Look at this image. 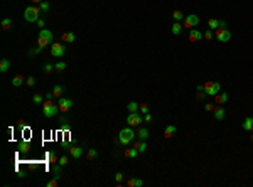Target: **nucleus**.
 I'll list each match as a JSON object with an SVG mask.
<instances>
[{
    "mask_svg": "<svg viewBox=\"0 0 253 187\" xmlns=\"http://www.w3.org/2000/svg\"><path fill=\"white\" fill-rule=\"evenodd\" d=\"M137 133L132 130V127L130 128H123L120 130V133H118V142H120V145H123V147H126V145H130L135 140Z\"/></svg>",
    "mask_w": 253,
    "mask_h": 187,
    "instance_id": "obj_1",
    "label": "nucleus"
},
{
    "mask_svg": "<svg viewBox=\"0 0 253 187\" xmlns=\"http://www.w3.org/2000/svg\"><path fill=\"white\" fill-rule=\"evenodd\" d=\"M57 111H59V105H54L51 100H47L42 106V115L46 118H51V116H56Z\"/></svg>",
    "mask_w": 253,
    "mask_h": 187,
    "instance_id": "obj_2",
    "label": "nucleus"
},
{
    "mask_svg": "<svg viewBox=\"0 0 253 187\" xmlns=\"http://www.w3.org/2000/svg\"><path fill=\"white\" fill-rule=\"evenodd\" d=\"M39 15H41L39 7H27V9L24 10V19L27 22H37L39 20Z\"/></svg>",
    "mask_w": 253,
    "mask_h": 187,
    "instance_id": "obj_3",
    "label": "nucleus"
},
{
    "mask_svg": "<svg viewBox=\"0 0 253 187\" xmlns=\"http://www.w3.org/2000/svg\"><path fill=\"white\" fill-rule=\"evenodd\" d=\"M51 41H52V34H51V30H47V29H41V32H39V39H37V46L44 49L46 46L51 42Z\"/></svg>",
    "mask_w": 253,
    "mask_h": 187,
    "instance_id": "obj_4",
    "label": "nucleus"
},
{
    "mask_svg": "<svg viewBox=\"0 0 253 187\" xmlns=\"http://www.w3.org/2000/svg\"><path fill=\"white\" fill-rule=\"evenodd\" d=\"M214 36H216V39L220 41V42H228V41L231 39V32H229L228 29H223V27H218L214 30Z\"/></svg>",
    "mask_w": 253,
    "mask_h": 187,
    "instance_id": "obj_5",
    "label": "nucleus"
},
{
    "mask_svg": "<svg viewBox=\"0 0 253 187\" xmlns=\"http://www.w3.org/2000/svg\"><path fill=\"white\" fill-rule=\"evenodd\" d=\"M220 83H216V81H208V83H204V91H206V94H209V96H214V94H218L220 93Z\"/></svg>",
    "mask_w": 253,
    "mask_h": 187,
    "instance_id": "obj_6",
    "label": "nucleus"
},
{
    "mask_svg": "<svg viewBox=\"0 0 253 187\" xmlns=\"http://www.w3.org/2000/svg\"><path fill=\"white\" fill-rule=\"evenodd\" d=\"M64 52H66V47H64V44L54 42V44L51 46V54L54 56V58H61V56H64Z\"/></svg>",
    "mask_w": 253,
    "mask_h": 187,
    "instance_id": "obj_7",
    "label": "nucleus"
},
{
    "mask_svg": "<svg viewBox=\"0 0 253 187\" xmlns=\"http://www.w3.org/2000/svg\"><path fill=\"white\" fill-rule=\"evenodd\" d=\"M198 24H199V17L194 15V14H189L186 19H184V27L186 29H193V27H196Z\"/></svg>",
    "mask_w": 253,
    "mask_h": 187,
    "instance_id": "obj_8",
    "label": "nucleus"
},
{
    "mask_svg": "<svg viewBox=\"0 0 253 187\" xmlns=\"http://www.w3.org/2000/svg\"><path fill=\"white\" fill-rule=\"evenodd\" d=\"M142 121H144V118H142L139 113H130V115L126 116V123H128L132 128H133V127H139Z\"/></svg>",
    "mask_w": 253,
    "mask_h": 187,
    "instance_id": "obj_9",
    "label": "nucleus"
},
{
    "mask_svg": "<svg viewBox=\"0 0 253 187\" xmlns=\"http://www.w3.org/2000/svg\"><path fill=\"white\" fill-rule=\"evenodd\" d=\"M57 105H59V110H61V111H68V110H69L71 106H73V101L69 100V98L61 96L59 101H57Z\"/></svg>",
    "mask_w": 253,
    "mask_h": 187,
    "instance_id": "obj_10",
    "label": "nucleus"
},
{
    "mask_svg": "<svg viewBox=\"0 0 253 187\" xmlns=\"http://www.w3.org/2000/svg\"><path fill=\"white\" fill-rule=\"evenodd\" d=\"M202 39V34L199 32L198 29H191L189 32V42H198V41Z\"/></svg>",
    "mask_w": 253,
    "mask_h": 187,
    "instance_id": "obj_11",
    "label": "nucleus"
},
{
    "mask_svg": "<svg viewBox=\"0 0 253 187\" xmlns=\"http://www.w3.org/2000/svg\"><path fill=\"white\" fill-rule=\"evenodd\" d=\"M68 150H69V155H71V157L76 159V160H78V159L83 155V148H81V147H69Z\"/></svg>",
    "mask_w": 253,
    "mask_h": 187,
    "instance_id": "obj_12",
    "label": "nucleus"
},
{
    "mask_svg": "<svg viewBox=\"0 0 253 187\" xmlns=\"http://www.w3.org/2000/svg\"><path fill=\"white\" fill-rule=\"evenodd\" d=\"M213 113H214V118H216L218 121H223V120H224V116H226L224 108H216V106H214Z\"/></svg>",
    "mask_w": 253,
    "mask_h": 187,
    "instance_id": "obj_13",
    "label": "nucleus"
},
{
    "mask_svg": "<svg viewBox=\"0 0 253 187\" xmlns=\"http://www.w3.org/2000/svg\"><path fill=\"white\" fill-rule=\"evenodd\" d=\"M214 103H216V105H223V103H226L228 101V94L226 93H218V94H214Z\"/></svg>",
    "mask_w": 253,
    "mask_h": 187,
    "instance_id": "obj_14",
    "label": "nucleus"
},
{
    "mask_svg": "<svg viewBox=\"0 0 253 187\" xmlns=\"http://www.w3.org/2000/svg\"><path fill=\"white\" fill-rule=\"evenodd\" d=\"M175 132H177V128H175L174 125H169V127H166V130H164V137H166V138H172V137L175 135Z\"/></svg>",
    "mask_w": 253,
    "mask_h": 187,
    "instance_id": "obj_15",
    "label": "nucleus"
},
{
    "mask_svg": "<svg viewBox=\"0 0 253 187\" xmlns=\"http://www.w3.org/2000/svg\"><path fill=\"white\" fill-rule=\"evenodd\" d=\"M126 185L128 187H142L144 185V180H142V179H128V180H126Z\"/></svg>",
    "mask_w": 253,
    "mask_h": 187,
    "instance_id": "obj_16",
    "label": "nucleus"
},
{
    "mask_svg": "<svg viewBox=\"0 0 253 187\" xmlns=\"http://www.w3.org/2000/svg\"><path fill=\"white\" fill-rule=\"evenodd\" d=\"M133 147L139 150V154H144L145 150H147V143H145V140H140V142H135L133 143Z\"/></svg>",
    "mask_w": 253,
    "mask_h": 187,
    "instance_id": "obj_17",
    "label": "nucleus"
},
{
    "mask_svg": "<svg viewBox=\"0 0 253 187\" xmlns=\"http://www.w3.org/2000/svg\"><path fill=\"white\" fill-rule=\"evenodd\" d=\"M137 155H139V150H137L135 147L126 148V150H125V157H126V159H135Z\"/></svg>",
    "mask_w": 253,
    "mask_h": 187,
    "instance_id": "obj_18",
    "label": "nucleus"
},
{
    "mask_svg": "<svg viewBox=\"0 0 253 187\" xmlns=\"http://www.w3.org/2000/svg\"><path fill=\"white\" fill-rule=\"evenodd\" d=\"M52 94H54V98H61L64 94V88L61 85H56L54 88H52Z\"/></svg>",
    "mask_w": 253,
    "mask_h": 187,
    "instance_id": "obj_19",
    "label": "nucleus"
},
{
    "mask_svg": "<svg viewBox=\"0 0 253 187\" xmlns=\"http://www.w3.org/2000/svg\"><path fill=\"white\" fill-rule=\"evenodd\" d=\"M243 128L246 130V132H253V118H245V121H243Z\"/></svg>",
    "mask_w": 253,
    "mask_h": 187,
    "instance_id": "obj_20",
    "label": "nucleus"
},
{
    "mask_svg": "<svg viewBox=\"0 0 253 187\" xmlns=\"http://www.w3.org/2000/svg\"><path fill=\"white\" fill-rule=\"evenodd\" d=\"M61 39L64 41V42H74V34L73 32H63V36H61Z\"/></svg>",
    "mask_w": 253,
    "mask_h": 187,
    "instance_id": "obj_21",
    "label": "nucleus"
},
{
    "mask_svg": "<svg viewBox=\"0 0 253 187\" xmlns=\"http://www.w3.org/2000/svg\"><path fill=\"white\" fill-rule=\"evenodd\" d=\"M149 135H150V133H149L147 128H140L139 132H137V137H139V140H147Z\"/></svg>",
    "mask_w": 253,
    "mask_h": 187,
    "instance_id": "obj_22",
    "label": "nucleus"
},
{
    "mask_svg": "<svg viewBox=\"0 0 253 187\" xmlns=\"http://www.w3.org/2000/svg\"><path fill=\"white\" fill-rule=\"evenodd\" d=\"M9 67H10V61L9 59H2V61H0V71H2V72L9 71Z\"/></svg>",
    "mask_w": 253,
    "mask_h": 187,
    "instance_id": "obj_23",
    "label": "nucleus"
},
{
    "mask_svg": "<svg viewBox=\"0 0 253 187\" xmlns=\"http://www.w3.org/2000/svg\"><path fill=\"white\" fill-rule=\"evenodd\" d=\"M126 110H128L130 113H137V110H140V106L137 105L135 101H130L128 105H126Z\"/></svg>",
    "mask_w": 253,
    "mask_h": 187,
    "instance_id": "obj_24",
    "label": "nucleus"
},
{
    "mask_svg": "<svg viewBox=\"0 0 253 187\" xmlns=\"http://www.w3.org/2000/svg\"><path fill=\"white\" fill-rule=\"evenodd\" d=\"M181 30H182V25L179 24V22H174V24H172V34H174V36H179Z\"/></svg>",
    "mask_w": 253,
    "mask_h": 187,
    "instance_id": "obj_25",
    "label": "nucleus"
},
{
    "mask_svg": "<svg viewBox=\"0 0 253 187\" xmlns=\"http://www.w3.org/2000/svg\"><path fill=\"white\" fill-rule=\"evenodd\" d=\"M208 25H209V29L211 30H216L218 27H220V20H218V19H209V20H208Z\"/></svg>",
    "mask_w": 253,
    "mask_h": 187,
    "instance_id": "obj_26",
    "label": "nucleus"
},
{
    "mask_svg": "<svg viewBox=\"0 0 253 187\" xmlns=\"http://www.w3.org/2000/svg\"><path fill=\"white\" fill-rule=\"evenodd\" d=\"M2 29L3 30H10L12 29V20H10V19H3L2 20Z\"/></svg>",
    "mask_w": 253,
    "mask_h": 187,
    "instance_id": "obj_27",
    "label": "nucleus"
},
{
    "mask_svg": "<svg viewBox=\"0 0 253 187\" xmlns=\"http://www.w3.org/2000/svg\"><path fill=\"white\" fill-rule=\"evenodd\" d=\"M172 17H174L175 22H179V20H182V19H184V14L181 12V10H172Z\"/></svg>",
    "mask_w": 253,
    "mask_h": 187,
    "instance_id": "obj_28",
    "label": "nucleus"
},
{
    "mask_svg": "<svg viewBox=\"0 0 253 187\" xmlns=\"http://www.w3.org/2000/svg\"><path fill=\"white\" fill-rule=\"evenodd\" d=\"M22 83H24V78H22L20 74L14 76V79H12V85H14V86H20Z\"/></svg>",
    "mask_w": 253,
    "mask_h": 187,
    "instance_id": "obj_29",
    "label": "nucleus"
},
{
    "mask_svg": "<svg viewBox=\"0 0 253 187\" xmlns=\"http://www.w3.org/2000/svg\"><path fill=\"white\" fill-rule=\"evenodd\" d=\"M86 157L90 159V160H95L98 157V152L95 150V148H90V150H88V154H86Z\"/></svg>",
    "mask_w": 253,
    "mask_h": 187,
    "instance_id": "obj_30",
    "label": "nucleus"
},
{
    "mask_svg": "<svg viewBox=\"0 0 253 187\" xmlns=\"http://www.w3.org/2000/svg\"><path fill=\"white\" fill-rule=\"evenodd\" d=\"M52 174H54V179L59 180V179H61V165H54V167H52Z\"/></svg>",
    "mask_w": 253,
    "mask_h": 187,
    "instance_id": "obj_31",
    "label": "nucleus"
},
{
    "mask_svg": "<svg viewBox=\"0 0 253 187\" xmlns=\"http://www.w3.org/2000/svg\"><path fill=\"white\" fill-rule=\"evenodd\" d=\"M19 150H20V152H29L30 150V145L27 142H20V143H19Z\"/></svg>",
    "mask_w": 253,
    "mask_h": 187,
    "instance_id": "obj_32",
    "label": "nucleus"
},
{
    "mask_svg": "<svg viewBox=\"0 0 253 187\" xmlns=\"http://www.w3.org/2000/svg\"><path fill=\"white\" fill-rule=\"evenodd\" d=\"M57 162H59L61 167H64V165H68V163H69V157H68V155H63V157L57 160Z\"/></svg>",
    "mask_w": 253,
    "mask_h": 187,
    "instance_id": "obj_33",
    "label": "nucleus"
},
{
    "mask_svg": "<svg viewBox=\"0 0 253 187\" xmlns=\"http://www.w3.org/2000/svg\"><path fill=\"white\" fill-rule=\"evenodd\" d=\"M32 101L36 103V105H41V103L44 101V96H42V94H34V96H32Z\"/></svg>",
    "mask_w": 253,
    "mask_h": 187,
    "instance_id": "obj_34",
    "label": "nucleus"
},
{
    "mask_svg": "<svg viewBox=\"0 0 253 187\" xmlns=\"http://www.w3.org/2000/svg\"><path fill=\"white\" fill-rule=\"evenodd\" d=\"M39 9H41V12H49V3L42 0V2L39 3Z\"/></svg>",
    "mask_w": 253,
    "mask_h": 187,
    "instance_id": "obj_35",
    "label": "nucleus"
},
{
    "mask_svg": "<svg viewBox=\"0 0 253 187\" xmlns=\"http://www.w3.org/2000/svg\"><path fill=\"white\" fill-rule=\"evenodd\" d=\"M206 96H208V94H206V91H198V94H196V100H198V101H202Z\"/></svg>",
    "mask_w": 253,
    "mask_h": 187,
    "instance_id": "obj_36",
    "label": "nucleus"
},
{
    "mask_svg": "<svg viewBox=\"0 0 253 187\" xmlns=\"http://www.w3.org/2000/svg\"><path fill=\"white\" fill-rule=\"evenodd\" d=\"M202 37H204L206 41H211V39H213V30H211V29H209V30H206V32L202 34Z\"/></svg>",
    "mask_w": 253,
    "mask_h": 187,
    "instance_id": "obj_37",
    "label": "nucleus"
},
{
    "mask_svg": "<svg viewBox=\"0 0 253 187\" xmlns=\"http://www.w3.org/2000/svg\"><path fill=\"white\" fill-rule=\"evenodd\" d=\"M54 67H56V71H64V69H66V63H63V61H61V63H57Z\"/></svg>",
    "mask_w": 253,
    "mask_h": 187,
    "instance_id": "obj_38",
    "label": "nucleus"
},
{
    "mask_svg": "<svg viewBox=\"0 0 253 187\" xmlns=\"http://www.w3.org/2000/svg\"><path fill=\"white\" fill-rule=\"evenodd\" d=\"M47 159H49V162H51V163H54L56 160H57V157H56L54 152H49V154H47Z\"/></svg>",
    "mask_w": 253,
    "mask_h": 187,
    "instance_id": "obj_39",
    "label": "nucleus"
},
{
    "mask_svg": "<svg viewBox=\"0 0 253 187\" xmlns=\"http://www.w3.org/2000/svg\"><path fill=\"white\" fill-rule=\"evenodd\" d=\"M140 113H142V115H147V113H149V106L145 105V103H144V105H140Z\"/></svg>",
    "mask_w": 253,
    "mask_h": 187,
    "instance_id": "obj_40",
    "label": "nucleus"
},
{
    "mask_svg": "<svg viewBox=\"0 0 253 187\" xmlns=\"http://www.w3.org/2000/svg\"><path fill=\"white\" fill-rule=\"evenodd\" d=\"M57 182H59L57 179H51V180L47 182V187H57Z\"/></svg>",
    "mask_w": 253,
    "mask_h": 187,
    "instance_id": "obj_41",
    "label": "nucleus"
},
{
    "mask_svg": "<svg viewBox=\"0 0 253 187\" xmlns=\"http://www.w3.org/2000/svg\"><path fill=\"white\" fill-rule=\"evenodd\" d=\"M52 69H56V67L52 66V64H46V66H44V72H47V74H49V72H51Z\"/></svg>",
    "mask_w": 253,
    "mask_h": 187,
    "instance_id": "obj_42",
    "label": "nucleus"
},
{
    "mask_svg": "<svg viewBox=\"0 0 253 187\" xmlns=\"http://www.w3.org/2000/svg\"><path fill=\"white\" fill-rule=\"evenodd\" d=\"M25 83H27V86H34V85H36V79H34L32 76H30V78L25 79Z\"/></svg>",
    "mask_w": 253,
    "mask_h": 187,
    "instance_id": "obj_43",
    "label": "nucleus"
},
{
    "mask_svg": "<svg viewBox=\"0 0 253 187\" xmlns=\"http://www.w3.org/2000/svg\"><path fill=\"white\" fill-rule=\"evenodd\" d=\"M115 180H117L118 184H120V182L123 180V174H120V172H118V174H115Z\"/></svg>",
    "mask_w": 253,
    "mask_h": 187,
    "instance_id": "obj_44",
    "label": "nucleus"
},
{
    "mask_svg": "<svg viewBox=\"0 0 253 187\" xmlns=\"http://www.w3.org/2000/svg\"><path fill=\"white\" fill-rule=\"evenodd\" d=\"M144 120H145V123H152V115H150V113L144 115Z\"/></svg>",
    "mask_w": 253,
    "mask_h": 187,
    "instance_id": "obj_45",
    "label": "nucleus"
},
{
    "mask_svg": "<svg viewBox=\"0 0 253 187\" xmlns=\"http://www.w3.org/2000/svg\"><path fill=\"white\" fill-rule=\"evenodd\" d=\"M44 25H46V22L42 20V19H39V20H37V27H41V29H42Z\"/></svg>",
    "mask_w": 253,
    "mask_h": 187,
    "instance_id": "obj_46",
    "label": "nucleus"
},
{
    "mask_svg": "<svg viewBox=\"0 0 253 187\" xmlns=\"http://www.w3.org/2000/svg\"><path fill=\"white\" fill-rule=\"evenodd\" d=\"M204 110H206V111H213V110H214V106L209 103V105H206V106H204Z\"/></svg>",
    "mask_w": 253,
    "mask_h": 187,
    "instance_id": "obj_47",
    "label": "nucleus"
},
{
    "mask_svg": "<svg viewBox=\"0 0 253 187\" xmlns=\"http://www.w3.org/2000/svg\"><path fill=\"white\" fill-rule=\"evenodd\" d=\"M196 89H198V91H204V85H198Z\"/></svg>",
    "mask_w": 253,
    "mask_h": 187,
    "instance_id": "obj_48",
    "label": "nucleus"
},
{
    "mask_svg": "<svg viewBox=\"0 0 253 187\" xmlns=\"http://www.w3.org/2000/svg\"><path fill=\"white\" fill-rule=\"evenodd\" d=\"M220 27H223V29H226V22H224V20H220Z\"/></svg>",
    "mask_w": 253,
    "mask_h": 187,
    "instance_id": "obj_49",
    "label": "nucleus"
},
{
    "mask_svg": "<svg viewBox=\"0 0 253 187\" xmlns=\"http://www.w3.org/2000/svg\"><path fill=\"white\" fill-rule=\"evenodd\" d=\"M46 98H47V100H52V98H54V94H52V93H47V94H46Z\"/></svg>",
    "mask_w": 253,
    "mask_h": 187,
    "instance_id": "obj_50",
    "label": "nucleus"
},
{
    "mask_svg": "<svg viewBox=\"0 0 253 187\" xmlns=\"http://www.w3.org/2000/svg\"><path fill=\"white\" fill-rule=\"evenodd\" d=\"M32 2H34V3H41L42 0H32Z\"/></svg>",
    "mask_w": 253,
    "mask_h": 187,
    "instance_id": "obj_51",
    "label": "nucleus"
},
{
    "mask_svg": "<svg viewBox=\"0 0 253 187\" xmlns=\"http://www.w3.org/2000/svg\"><path fill=\"white\" fill-rule=\"evenodd\" d=\"M251 142H253V135H251Z\"/></svg>",
    "mask_w": 253,
    "mask_h": 187,
    "instance_id": "obj_52",
    "label": "nucleus"
}]
</instances>
